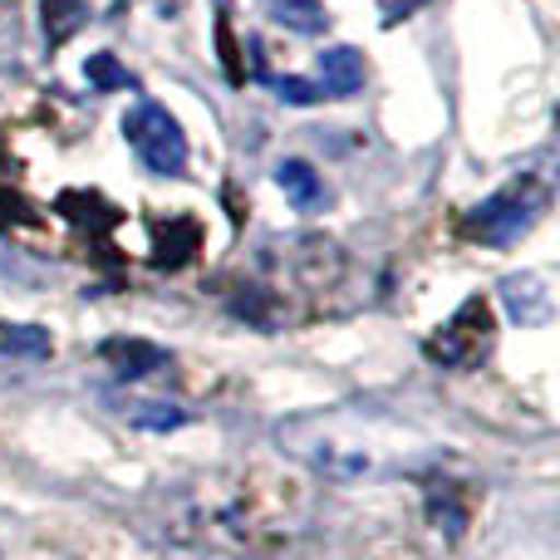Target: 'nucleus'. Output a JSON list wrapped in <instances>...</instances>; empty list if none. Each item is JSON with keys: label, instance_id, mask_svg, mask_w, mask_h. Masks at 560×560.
<instances>
[{"label": "nucleus", "instance_id": "1", "mask_svg": "<svg viewBox=\"0 0 560 560\" xmlns=\"http://www.w3.org/2000/svg\"><path fill=\"white\" fill-rule=\"evenodd\" d=\"M541 207H546V183L516 177V183H506L502 192H492L487 202H477L472 212L463 217V236L467 242H482V246H512L516 236L532 232Z\"/></svg>", "mask_w": 560, "mask_h": 560}, {"label": "nucleus", "instance_id": "2", "mask_svg": "<svg viewBox=\"0 0 560 560\" xmlns=\"http://www.w3.org/2000/svg\"><path fill=\"white\" fill-rule=\"evenodd\" d=\"M124 138L138 153V163L158 177H177L187 167V133L163 104L153 98H138L124 114Z\"/></svg>", "mask_w": 560, "mask_h": 560}, {"label": "nucleus", "instance_id": "3", "mask_svg": "<svg viewBox=\"0 0 560 560\" xmlns=\"http://www.w3.org/2000/svg\"><path fill=\"white\" fill-rule=\"evenodd\" d=\"M492 339H497L492 305H487L482 295H472L433 339H428V359L443 369H482V359L492 354Z\"/></svg>", "mask_w": 560, "mask_h": 560}, {"label": "nucleus", "instance_id": "4", "mask_svg": "<svg viewBox=\"0 0 560 560\" xmlns=\"http://www.w3.org/2000/svg\"><path fill=\"white\" fill-rule=\"evenodd\" d=\"M98 359H104L108 369H114V378H124V384H133V378L153 374V369L167 364V349H158L153 339H133V335H114L98 345Z\"/></svg>", "mask_w": 560, "mask_h": 560}, {"label": "nucleus", "instance_id": "5", "mask_svg": "<svg viewBox=\"0 0 560 560\" xmlns=\"http://www.w3.org/2000/svg\"><path fill=\"white\" fill-rule=\"evenodd\" d=\"M153 266H163V271H177V266H187L197 256V246H202V226L192 222V217H173V222H158L153 226Z\"/></svg>", "mask_w": 560, "mask_h": 560}, {"label": "nucleus", "instance_id": "6", "mask_svg": "<svg viewBox=\"0 0 560 560\" xmlns=\"http://www.w3.org/2000/svg\"><path fill=\"white\" fill-rule=\"evenodd\" d=\"M276 183H280V192H285V202L295 207V212H319V207L329 202L319 173L310 163H300V158H290V163L276 167Z\"/></svg>", "mask_w": 560, "mask_h": 560}, {"label": "nucleus", "instance_id": "7", "mask_svg": "<svg viewBox=\"0 0 560 560\" xmlns=\"http://www.w3.org/2000/svg\"><path fill=\"white\" fill-rule=\"evenodd\" d=\"M319 89H325V94H339V98L359 94V89H364V55L349 45L325 49V55H319Z\"/></svg>", "mask_w": 560, "mask_h": 560}, {"label": "nucleus", "instance_id": "8", "mask_svg": "<svg viewBox=\"0 0 560 560\" xmlns=\"http://www.w3.org/2000/svg\"><path fill=\"white\" fill-rule=\"evenodd\" d=\"M261 5H266V15H271L276 25L295 30V35H319V30L329 25V15H325L319 0H261Z\"/></svg>", "mask_w": 560, "mask_h": 560}, {"label": "nucleus", "instance_id": "9", "mask_svg": "<svg viewBox=\"0 0 560 560\" xmlns=\"http://www.w3.org/2000/svg\"><path fill=\"white\" fill-rule=\"evenodd\" d=\"M0 354L49 359L55 354V339H49V329H39V325H5V319H0Z\"/></svg>", "mask_w": 560, "mask_h": 560}, {"label": "nucleus", "instance_id": "10", "mask_svg": "<svg viewBox=\"0 0 560 560\" xmlns=\"http://www.w3.org/2000/svg\"><path fill=\"white\" fill-rule=\"evenodd\" d=\"M124 423L148 428V433H173V428L187 423V413L177 404H143V398H133V404H124Z\"/></svg>", "mask_w": 560, "mask_h": 560}, {"label": "nucleus", "instance_id": "11", "mask_svg": "<svg viewBox=\"0 0 560 560\" xmlns=\"http://www.w3.org/2000/svg\"><path fill=\"white\" fill-rule=\"evenodd\" d=\"M79 25H84V0H45V39L49 45H65Z\"/></svg>", "mask_w": 560, "mask_h": 560}, {"label": "nucleus", "instance_id": "12", "mask_svg": "<svg viewBox=\"0 0 560 560\" xmlns=\"http://www.w3.org/2000/svg\"><path fill=\"white\" fill-rule=\"evenodd\" d=\"M84 79L98 89V94H114V89H133V74L118 65L114 55H89L84 59Z\"/></svg>", "mask_w": 560, "mask_h": 560}, {"label": "nucleus", "instance_id": "13", "mask_svg": "<svg viewBox=\"0 0 560 560\" xmlns=\"http://www.w3.org/2000/svg\"><path fill=\"white\" fill-rule=\"evenodd\" d=\"M271 84H276V94L285 98V104H295V108H315L319 104V84H305V79H295V74L271 79Z\"/></svg>", "mask_w": 560, "mask_h": 560}, {"label": "nucleus", "instance_id": "14", "mask_svg": "<svg viewBox=\"0 0 560 560\" xmlns=\"http://www.w3.org/2000/svg\"><path fill=\"white\" fill-rule=\"evenodd\" d=\"M217 49H222V65H226V79L242 84V55H236V39H232V20H217Z\"/></svg>", "mask_w": 560, "mask_h": 560}, {"label": "nucleus", "instance_id": "15", "mask_svg": "<svg viewBox=\"0 0 560 560\" xmlns=\"http://www.w3.org/2000/svg\"><path fill=\"white\" fill-rule=\"evenodd\" d=\"M428 0H384V20L388 25H398L404 15H413V10H423Z\"/></svg>", "mask_w": 560, "mask_h": 560}]
</instances>
